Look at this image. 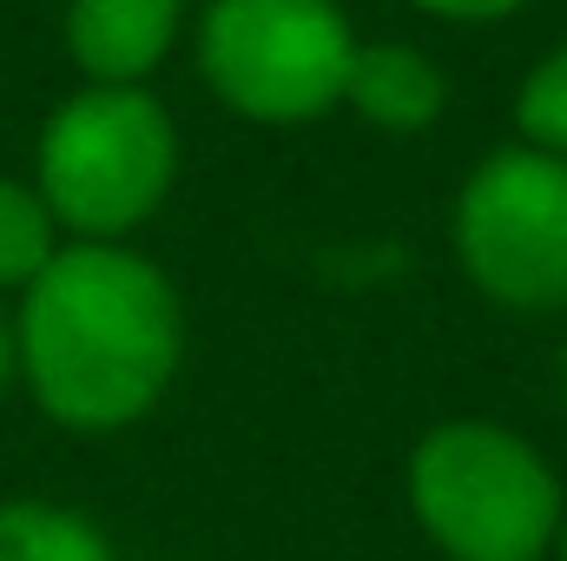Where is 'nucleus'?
Returning a JSON list of instances; mask_svg holds the SVG:
<instances>
[{
    "mask_svg": "<svg viewBox=\"0 0 567 561\" xmlns=\"http://www.w3.org/2000/svg\"><path fill=\"white\" fill-rule=\"evenodd\" d=\"M53 252H60V225L47 198L20 178H0V290H27L53 265Z\"/></svg>",
    "mask_w": 567,
    "mask_h": 561,
    "instance_id": "1a4fd4ad",
    "label": "nucleus"
},
{
    "mask_svg": "<svg viewBox=\"0 0 567 561\" xmlns=\"http://www.w3.org/2000/svg\"><path fill=\"white\" fill-rule=\"evenodd\" d=\"M185 350L172 278L126 245H60L27 284L13 357L40 410L66 429L140 422Z\"/></svg>",
    "mask_w": 567,
    "mask_h": 561,
    "instance_id": "f257e3e1",
    "label": "nucleus"
},
{
    "mask_svg": "<svg viewBox=\"0 0 567 561\" xmlns=\"http://www.w3.org/2000/svg\"><path fill=\"white\" fill-rule=\"evenodd\" d=\"M468 284L502 310H567V159L535 145L488 152L449 218Z\"/></svg>",
    "mask_w": 567,
    "mask_h": 561,
    "instance_id": "39448f33",
    "label": "nucleus"
},
{
    "mask_svg": "<svg viewBox=\"0 0 567 561\" xmlns=\"http://www.w3.org/2000/svg\"><path fill=\"white\" fill-rule=\"evenodd\" d=\"M555 561H567V516H561V536H555Z\"/></svg>",
    "mask_w": 567,
    "mask_h": 561,
    "instance_id": "ddd939ff",
    "label": "nucleus"
},
{
    "mask_svg": "<svg viewBox=\"0 0 567 561\" xmlns=\"http://www.w3.org/2000/svg\"><path fill=\"white\" fill-rule=\"evenodd\" d=\"M7 377H13V330L0 324V390H7Z\"/></svg>",
    "mask_w": 567,
    "mask_h": 561,
    "instance_id": "f8f14e48",
    "label": "nucleus"
},
{
    "mask_svg": "<svg viewBox=\"0 0 567 561\" xmlns=\"http://www.w3.org/2000/svg\"><path fill=\"white\" fill-rule=\"evenodd\" d=\"M0 561H113V542L60 502H7Z\"/></svg>",
    "mask_w": 567,
    "mask_h": 561,
    "instance_id": "6e6552de",
    "label": "nucleus"
},
{
    "mask_svg": "<svg viewBox=\"0 0 567 561\" xmlns=\"http://www.w3.org/2000/svg\"><path fill=\"white\" fill-rule=\"evenodd\" d=\"M515 126H522V145L567 159V47H555L548 60H535V73L522 80Z\"/></svg>",
    "mask_w": 567,
    "mask_h": 561,
    "instance_id": "9d476101",
    "label": "nucleus"
},
{
    "mask_svg": "<svg viewBox=\"0 0 567 561\" xmlns=\"http://www.w3.org/2000/svg\"><path fill=\"white\" fill-rule=\"evenodd\" d=\"M561 404H567V357H561Z\"/></svg>",
    "mask_w": 567,
    "mask_h": 561,
    "instance_id": "4468645a",
    "label": "nucleus"
},
{
    "mask_svg": "<svg viewBox=\"0 0 567 561\" xmlns=\"http://www.w3.org/2000/svg\"><path fill=\"white\" fill-rule=\"evenodd\" d=\"M185 7L178 0H73L66 7V53L93 86H140L172 53Z\"/></svg>",
    "mask_w": 567,
    "mask_h": 561,
    "instance_id": "423d86ee",
    "label": "nucleus"
},
{
    "mask_svg": "<svg viewBox=\"0 0 567 561\" xmlns=\"http://www.w3.org/2000/svg\"><path fill=\"white\" fill-rule=\"evenodd\" d=\"M357 33L337 0H212L198 27L205 86L258 126H303L350 86Z\"/></svg>",
    "mask_w": 567,
    "mask_h": 561,
    "instance_id": "20e7f679",
    "label": "nucleus"
},
{
    "mask_svg": "<svg viewBox=\"0 0 567 561\" xmlns=\"http://www.w3.org/2000/svg\"><path fill=\"white\" fill-rule=\"evenodd\" d=\"M410 509L449 561H548L567 516L542 449L502 422H435L410 456Z\"/></svg>",
    "mask_w": 567,
    "mask_h": 561,
    "instance_id": "f03ea898",
    "label": "nucleus"
},
{
    "mask_svg": "<svg viewBox=\"0 0 567 561\" xmlns=\"http://www.w3.org/2000/svg\"><path fill=\"white\" fill-rule=\"evenodd\" d=\"M178 172L172 113L145 86H86L40 133V178L53 225L80 232V245H113L145 225Z\"/></svg>",
    "mask_w": 567,
    "mask_h": 561,
    "instance_id": "7ed1b4c3",
    "label": "nucleus"
},
{
    "mask_svg": "<svg viewBox=\"0 0 567 561\" xmlns=\"http://www.w3.org/2000/svg\"><path fill=\"white\" fill-rule=\"evenodd\" d=\"M343 100H350L377 133L410 140V133H429V126L449 113V80H442V67L429 60L423 47L370 40V47H357V60H350Z\"/></svg>",
    "mask_w": 567,
    "mask_h": 561,
    "instance_id": "0eeeda50",
    "label": "nucleus"
},
{
    "mask_svg": "<svg viewBox=\"0 0 567 561\" xmlns=\"http://www.w3.org/2000/svg\"><path fill=\"white\" fill-rule=\"evenodd\" d=\"M435 20H462V27H488V20H508L522 0H416Z\"/></svg>",
    "mask_w": 567,
    "mask_h": 561,
    "instance_id": "9b49d317",
    "label": "nucleus"
}]
</instances>
